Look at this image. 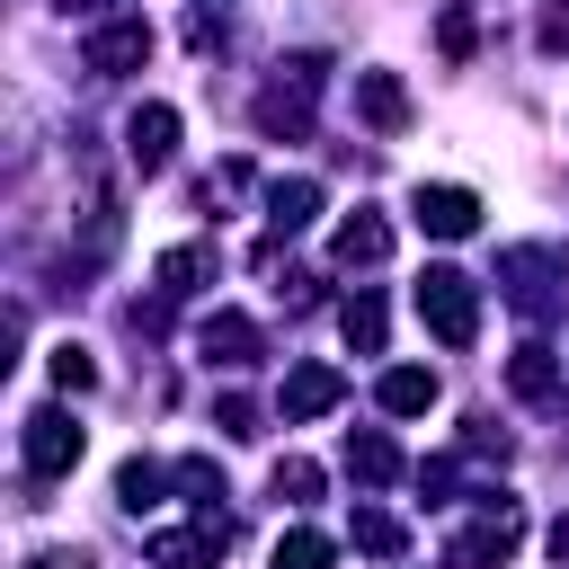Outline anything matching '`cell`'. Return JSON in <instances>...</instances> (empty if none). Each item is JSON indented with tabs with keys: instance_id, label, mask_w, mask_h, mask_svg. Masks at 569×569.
<instances>
[{
	"instance_id": "8992f818",
	"label": "cell",
	"mask_w": 569,
	"mask_h": 569,
	"mask_svg": "<svg viewBox=\"0 0 569 569\" xmlns=\"http://www.w3.org/2000/svg\"><path fill=\"white\" fill-rule=\"evenodd\" d=\"M409 213H418V231H436V240H471V231H480V196H471V187H418Z\"/></svg>"
},
{
	"instance_id": "7a4b0ae2",
	"label": "cell",
	"mask_w": 569,
	"mask_h": 569,
	"mask_svg": "<svg viewBox=\"0 0 569 569\" xmlns=\"http://www.w3.org/2000/svg\"><path fill=\"white\" fill-rule=\"evenodd\" d=\"M231 551V516L196 507V525H160L151 533V569H213Z\"/></svg>"
},
{
	"instance_id": "d4e9b609",
	"label": "cell",
	"mask_w": 569,
	"mask_h": 569,
	"mask_svg": "<svg viewBox=\"0 0 569 569\" xmlns=\"http://www.w3.org/2000/svg\"><path fill=\"white\" fill-rule=\"evenodd\" d=\"M445 53H471V9H445Z\"/></svg>"
},
{
	"instance_id": "2e32d148",
	"label": "cell",
	"mask_w": 569,
	"mask_h": 569,
	"mask_svg": "<svg viewBox=\"0 0 569 569\" xmlns=\"http://www.w3.org/2000/svg\"><path fill=\"white\" fill-rule=\"evenodd\" d=\"M382 409H391V418L436 409V373H427V365H391V373H382Z\"/></svg>"
},
{
	"instance_id": "cb8c5ba5",
	"label": "cell",
	"mask_w": 569,
	"mask_h": 569,
	"mask_svg": "<svg viewBox=\"0 0 569 569\" xmlns=\"http://www.w3.org/2000/svg\"><path fill=\"white\" fill-rule=\"evenodd\" d=\"M213 427H222V436H258V409H249V400H222Z\"/></svg>"
},
{
	"instance_id": "9c48e42d",
	"label": "cell",
	"mask_w": 569,
	"mask_h": 569,
	"mask_svg": "<svg viewBox=\"0 0 569 569\" xmlns=\"http://www.w3.org/2000/svg\"><path fill=\"white\" fill-rule=\"evenodd\" d=\"M329 258H338V267H382V258H391V222L356 204V213L329 231Z\"/></svg>"
},
{
	"instance_id": "ffe728a7",
	"label": "cell",
	"mask_w": 569,
	"mask_h": 569,
	"mask_svg": "<svg viewBox=\"0 0 569 569\" xmlns=\"http://www.w3.org/2000/svg\"><path fill=\"white\" fill-rule=\"evenodd\" d=\"M160 480H169L160 462H124V471H116V498H124V507L142 516V507H160Z\"/></svg>"
},
{
	"instance_id": "8fae6325",
	"label": "cell",
	"mask_w": 569,
	"mask_h": 569,
	"mask_svg": "<svg viewBox=\"0 0 569 569\" xmlns=\"http://www.w3.org/2000/svg\"><path fill=\"white\" fill-rule=\"evenodd\" d=\"M302 124H311V89L276 80V89L258 98V133H267V142H302Z\"/></svg>"
},
{
	"instance_id": "7c38bea8",
	"label": "cell",
	"mask_w": 569,
	"mask_h": 569,
	"mask_svg": "<svg viewBox=\"0 0 569 569\" xmlns=\"http://www.w3.org/2000/svg\"><path fill=\"white\" fill-rule=\"evenodd\" d=\"M507 391L533 400V409H551V400H560V365H551V347H516V356H507Z\"/></svg>"
},
{
	"instance_id": "7402d4cb",
	"label": "cell",
	"mask_w": 569,
	"mask_h": 569,
	"mask_svg": "<svg viewBox=\"0 0 569 569\" xmlns=\"http://www.w3.org/2000/svg\"><path fill=\"white\" fill-rule=\"evenodd\" d=\"M89 382H98L89 347H71V338H62V347H53V391H89Z\"/></svg>"
},
{
	"instance_id": "603a6c76",
	"label": "cell",
	"mask_w": 569,
	"mask_h": 569,
	"mask_svg": "<svg viewBox=\"0 0 569 569\" xmlns=\"http://www.w3.org/2000/svg\"><path fill=\"white\" fill-rule=\"evenodd\" d=\"M276 498H293V507H302V498H320V462L284 453V462H276Z\"/></svg>"
},
{
	"instance_id": "5b68a950",
	"label": "cell",
	"mask_w": 569,
	"mask_h": 569,
	"mask_svg": "<svg viewBox=\"0 0 569 569\" xmlns=\"http://www.w3.org/2000/svg\"><path fill=\"white\" fill-rule=\"evenodd\" d=\"M196 356H204V365H222V373H240V365H258V356H267V338H258V320H249V311H213V320L196 329Z\"/></svg>"
},
{
	"instance_id": "277c9868",
	"label": "cell",
	"mask_w": 569,
	"mask_h": 569,
	"mask_svg": "<svg viewBox=\"0 0 569 569\" xmlns=\"http://www.w3.org/2000/svg\"><path fill=\"white\" fill-rule=\"evenodd\" d=\"M338 400H347V373H338V365H293L284 391H276V418L302 427V418H329Z\"/></svg>"
},
{
	"instance_id": "4fadbf2b",
	"label": "cell",
	"mask_w": 569,
	"mask_h": 569,
	"mask_svg": "<svg viewBox=\"0 0 569 569\" xmlns=\"http://www.w3.org/2000/svg\"><path fill=\"white\" fill-rule=\"evenodd\" d=\"M311 213H320V187H311V178H276V187H267V222H276V240H293Z\"/></svg>"
},
{
	"instance_id": "ba28073f",
	"label": "cell",
	"mask_w": 569,
	"mask_h": 569,
	"mask_svg": "<svg viewBox=\"0 0 569 569\" xmlns=\"http://www.w3.org/2000/svg\"><path fill=\"white\" fill-rule=\"evenodd\" d=\"M142 53H151V27H142V18H107V27L89 36V71H98V80H124Z\"/></svg>"
},
{
	"instance_id": "d6986e66",
	"label": "cell",
	"mask_w": 569,
	"mask_h": 569,
	"mask_svg": "<svg viewBox=\"0 0 569 569\" xmlns=\"http://www.w3.org/2000/svg\"><path fill=\"white\" fill-rule=\"evenodd\" d=\"M356 551H373V560H400V551H409V533H400L391 516H373V507H356Z\"/></svg>"
},
{
	"instance_id": "30bf717a",
	"label": "cell",
	"mask_w": 569,
	"mask_h": 569,
	"mask_svg": "<svg viewBox=\"0 0 569 569\" xmlns=\"http://www.w3.org/2000/svg\"><path fill=\"white\" fill-rule=\"evenodd\" d=\"M356 107H365L373 133H400V124H409V89H400L391 71H356Z\"/></svg>"
},
{
	"instance_id": "83f0119b",
	"label": "cell",
	"mask_w": 569,
	"mask_h": 569,
	"mask_svg": "<svg viewBox=\"0 0 569 569\" xmlns=\"http://www.w3.org/2000/svg\"><path fill=\"white\" fill-rule=\"evenodd\" d=\"M551 560H560V569H569V516H560V525H551Z\"/></svg>"
},
{
	"instance_id": "e0dca14e",
	"label": "cell",
	"mask_w": 569,
	"mask_h": 569,
	"mask_svg": "<svg viewBox=\"0 0 569 569\" xmlns=\"http://www.w3.org/2000/svg\"><path fill=\"white\" fill-rule=\"evenodd\" d=\"M338 329H347V347H356V356H382V329H391L382 293H356V302L338 311Z\"/></svg>"
},
{
	"instance_id": "484cf974",
	"label": "cell",
	"mask_w": 569,
	"mask_h": 569,
	"mask_svg": "<svg viewBox=\"0 0 569 569\" xmlns=\"http://www.w3.org/2000/svg\"><path fill=\"white\" fill-rule=\"evenodd\" d=\"M542 44H569V0H542Z\"/></svg>"
},
{
	"instance_id": "44dd1931",
	"label": "cell",
	"mask_w": 569,
	"mask_h": 569,
	"mask_svg": "<svg viewBox=\"0 0 569 569\" xmlns=\"http://www.w3.org/2000/svg\"><path fill=\"white\" fill-rule=\"evenodd\" d=\"M276 569H329V533H311V525H293V533L276 542Z\"/></svg>"
},
{
	"instance_id": "5bb4252c",
	"label": "cell",
	"mask_w": 569,
	"mask_h": 569,
	"mask_svg": "<svg viewBox=\"0 0 569 569\" xmlns=\"http://www.w3.org/2000/svg\"><path fill=\"white\" fill-rule=\"evenodd\" d=\"M151 276H160V302H178V293H196V284L213 276V249H204V240H187V249H169Z\"/></svg>"
},
{
	"instance_id": "52a82bcc",
	"label": "cell",
	"mask_w": 569,
	"mask_h": 569,
	"mask_svg": "<svg viewBox=\"0 0 569 569\" xmlns=\"http://www.w3.org/2000/svg\"><path fill=\"white\" fill-rule=\"evenodd\" d=\"M169 151H178V116H169L160 98H151V107H133V116H124V160L151 178V169H169Z\"/></svg>"
},
{
	"instance_id": "9a60e30c",
	"label": "cell",
	"mask_w": 569,
	"mask_h": 569,
	"mask_svg": "<svg viewBox=\"0 0 569 569\" xmlns=\"http://www.w3.org/2000/svg\"><path fill=\"white\" fill-rule=\"evenodd\" d=\"M551 258L542 249H507V293H516V311H551Z\"/></svg>"
},
{
	"instance_id": "f1b7e54d",
	"label": "cell",
	"mask_w": 569,
	"mask_h": 569,
	"mask_svg": "<svg viewBox=\"0 0 569 569\" xmlns=\"http://www.w3.org/2000/svg\"><path fill=\"white\" fill-rule=\"evenodd\" d=\"M62 9H80V18H89V9H107V0H62Z\"/></svg>"
},
{
	"instance_id": "3957f363",
	"label": "cell",
	"mask_w": 569,
	"mask_h": 569,
	"mask_svg": "<svg viewBox=\"0 0 569 569\" xmlns=\"http://www.w3.org/2000/svg\"><path fill=\"white\" fill-rule=\"evenodd\" d=\"M80 445H89V436H80V418H71V409H36V418L18 427V453H27V471H36V480H62V471L80 462Z\"/></svg>"
},
{
	"instance_id": "4316f807",
	"label": "cell",
	"mask_w": 569,
	"mask_h": 569,
	"mask_svg": "<svg viewBox=\"0 0 569 569\" xmlns=\"http://www.w3.org/2000/svg\"><path fill=\"white\" fill-rule=\"evenodd\" d=\"M27 569H89V551H36Z\"/></svg>"
},
{
	"instance_id": "6da1fadb",
	"label": "cell",
	"mask_w": 569,
	"mask_h": 569,
	"mask_svg": "<svg viewBox=\"0 0 569 569\" xmlns=\"http://www.w3.org/2000/svg\"><path fill=\"white\" fill-rule=\"evenodd\" d=\"M418 320L445 338V347H471L480 338V284L462 267H427L418 276Z\"/></svg>"
},
{
	"instance_id": "ac0fdd59",
	"label": "cell",
	"mask_w": 569,
	"mask_h": 569,
	"mask_svg": "<svg viewBox=\"0 0 569 569\" xmlns=\"http://www.w3.org/2000/svg\"><path fill=\"white\" fill-rule=\"evenodd\" d=\"M347 471L365 489H382V480H400V445L391 436H347Z\"/></svg>"
}]
</instances>
